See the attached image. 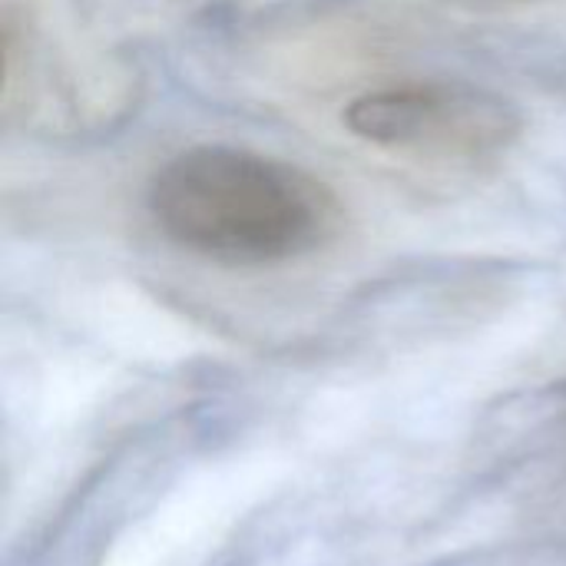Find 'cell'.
<instances>
[{
  "label": "cell",
  "instance_id": "3957f363",
  "mask_svg": "<svg viewBox=\"0 0 566 566\" xmlns=\"http://www.w3.org/2000/svg\"><path fill=\"white\" fill-rule=\"evenodd\" d=\"M458 7H471V10H497V7H511V3H527V0H448Z\"/></svg>",
  "mask_w": 566,
  "mask_h": 566
},
{
  "label": "cell",
  "instance_id": "7a4b0ae2",
  "mask_svg": "<svg viewBox=\"0 0 566 566\" xmlns=\"http://www.w3.org/2000/svg\"><path fill=\"white\" fill-rule=\"evenodd\" d=\"M345 126L378 149L478 163L507 153L524 119L514 103L484 86L424 80L352 99Z\"/></svg>",
  "mask_w": 566,
  "mask_h": 566
},
{
  "label": "cell",
  "instance_id": "6da1fadb",
  "mask_svg": "<svg viewBox=\"0 0 566 566\" xmlns=\"http://www.w3.org/2000/svg\"><path fill=\"white\" fill-rule=\"evenodd\" d=\"M149 212L169 242L226 265H275L328 245L342 202L308 169L202 143L176 153L149 182Z\"/></svg>",
  "mask_w": 566,
  "mask_h": 566
}]
</instances>
